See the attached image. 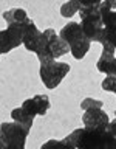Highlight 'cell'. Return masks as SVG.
Instances as JSON below:
<instances>
[{"label":"cell","mask_w":116,"mask_h":149,"mask_svg":"<svg viewBox=\"0 0 116 149\" xmlns=\"http://www.w3.org/2000/svg\"><path fill=\"white\" fill-rule=\"evenodd\" d=\"M110 121V116L104 109H90L82 115V124L88 130H107Z\"/></svg>","instance_id":"6"},{"label":"cell","mask_w":116,"mask_h":149,"mask_svg":"<svg viewBox=\"0 0 116 149\" xmlns=\"http://www.w3.org/2000/svg\"><path fill=\"white\" fill-rule=\"evenodd\" d=\"M96 68L104 74H116V50L102 48L101 56L96 62Z\"/></svg>","instance_id":"9"},{"label":"cell","mask_w":116,"mask_h":149,"mask_svg":"<svg viewBox=\"0 0 116 149\" xmlns=\"http://www.w3.org/2000/svg\"><path fill=\"white\" fill-rule=\"evenodd\" d=\"M77 2H79L81 9H82V8H95V6H99L104 0H77Z\"/></svg>","instance_id":"16"},{"label":"cell","mask_w":116,"mask_h":149,"mask_svg":"<svg viewBox=\"0 0 116 149\" xmlns=\"http://www.w3.org/2000/svg\"><path fill=\"white\" fill-rule=\"evenodd\" d=\"M3 20L6 25H28L31 19L23 8H11L3 13Z\"/></svg>","instance_id":"10"},{"label":"cell","mask_w":116,"mask_h":149,"mask_svg":"<svg viewBox=\"0 0 116 149\" xmlns=\"http://www.w3.org/2000/svg\"><path fill=\"white\" fill-rule=\"evenodd\" d=\"M70 64L67 62H57V61H51V62L39 64V76L44 86L50 90L59 87V84L65 79V76L70 73Z\"/></svg>","instance_id":"4"},{"label":"cell","mask_w":116,"mask_h":149,"mask_svg":"<svg viewBox=\"0 0 116 149\" xmlns=\"http://www.w3.org/2000/svg\"><path fill=\"white\" fill-rule=\"evenodd\" d=\"M50 98L48 95H44V93H40V95H36L32 98H28V100H25L22 102V107L25 110H28L31 115L34 116H44L46 115V112L50 110Z\"/></svg>","instance_id":"7"},{"label":"cell","mask_w":116,"mask_h":149,"mask_svg":"<svg viewBox=\"0 0 116 149\" xmlns=\"http://www.w3.org/2000/svg\"><path fill=\"white\" fill-rule=\"evenodd\" d=\"M107 132H108L111 137H115V138H116V118H115L113 121H110L108 127H107Z\"/></svg>","instance_id":"17"},{"label":"cell","mask_w":116,"mask_h":149,"mask_svg":"<svg viewBox=\"0 0 116 149\" xmlns=\"http://www.w3.org/2000/svg\"><path fill=\"white\" fill-rule=\"evenodd\" d=\"M79 17H81V26L85 36L91 42H97L101 44L102 31H104V22H102L101 16V5L95 8H82L79 11Z\"/></svg>","instance_id":"3"},{"label":"cell","mask_w":116,"mask_h":149,"mask_svg":"<svg viewBox=\"0 0 116 149\" xmlns=\"http://www.w3.org/2000/svg\"><path fill=\"white\" fill-rule=\"evenodd\" d=\"M102 3H104L105 6H108L110 9H113V11H116V0H104Z\"/></svg>","instance_id":"18"},{"label":"cell","mask_w":116,"mask_h":149,"mask_svg":"<svg viewBox=\"0 0 116 149\" xmlns=\"http://www.w3.org/2000/svg\"><path fill=\"white\" fill-rule=\"evenodd\" d=\"M101 87H102V90L116 95V74H108V76H105L104 81L101 82Z\"/></svg>","instance_id":"15"},{"label":"cell","mask_w":116,"mask_h":149,"mask_svg":"<svg viewBox=\"0 0 116 149\" xmlns=\"http://www.w3.org/2000/svg\"><path fill=\"white\" fill-rule=\"evenodd\" d=\"M42 34H44V31H40L39 28L36 26V23L31 20L28 25H25V28H23V47H25L28 51L36 53L37 48H39L40 40H42Z\"/></svg>","instance_id":"8"},{"label":"cell","mask_w":116,"mask_h":149,"mask_svg":"<svg viewBox=\"0 0 116 149\" xmlns=\"http://www.w3.org/2000/svg\"><path fill=\"white\" fill-rule=\"evenodd\" d=\"M23 28L25 25H6L0 31V53L6 54L23 45Z\"/></svg>","instance_id":"5"},{"label":"cell","mask_w":116,"mask_h":149,"mask_svg":"<svg viewBox=\"0 0 116 149\" xmlns=\"http://www.w3.org/2000/svg\"><path fill=\"white\" fill-rule=\"evenodd\" d=\"M40 149H74L71 144H68L65 140H56V138H51L48 141H45L44 144L40 146Z\"/></svg>","instance_id":"13"},{"label":"cell","mask_w":116,"mask_h":149,"mask_svg":"<svg viewBox=\"0 0 116 149\" xmlns=\"http://www.w3.org/2000/svg\"><path fill=\"white\" fill-rule=\"evenodd\" d=\"M79 11H81V5H79L77 0H68V2H65L60 6V16L67 17V19L79 14Z\"/></svg>","instance_id":"12"},{"label":"cell","mask_w":116,"mask_h":149,"mask_svg":"<svg viewBox=\"0 0 116 149\" xmlns=\"http://www.w3.org/2000/svg\"><path fill=\"white\" fill-rule=\"evenodd\" d=\"M81 109L84 112L90 110V109H104V101L95 100V98H85V100H82V102H81Z\"/></svg>","instance_id":"14"},{"label":"cell","mask_w":116,"mask_h":149,"mask_svg":"<svg viewBox=\"0 0 116 149\" xmlns=\"http://www.w3.org/2000/svg\"><path fill=\"white\" fill-rule=\"evenodd\" d=\"M11 118L16 121V123H19L22 126V127H25L28 132L31 130L32 127V124H34V118L36 116L34 115H31L28 110H25L23 107H16V109H12L11 110Z\"/></svg>","instance_id":"11"},{"label":"cell","mask_w":116,"mask_h":149,"mask_svg":"<svg viewBox=\"0 0 116 149\" xmlns=\"http://www.w3.org/2000/svg\"><path fill=\"white\" fill-rule=\"evenodd\" d=\"M68 53H70L68 44L56 33V30H53V28H46V30H44L42 40L39 44V48H37V51H36L39 64L57 61L59 58H62V56L68 54Z\"/></svg>","instance_id":"1"},{"label":"cell","mask_w":116,"mask_h":149,"mask_svg":"<svg viewBox=\"0 0 116 149\" xmlns=\"http://www.w3.org/2000/svg\"><path fill=\"white\" fill-rule=\"evenodd\" d=\"M115 118H116V110H115Z\"/></svg>","instance_id":"19"},{"label":"cell","mask_w":116,"mask_h":149,"mask_svg":"<svg viewBox=\"0 0 116 149\" xmlns=\"http://www.w3.org/2000/svg\"><path fill=\"white\" fill-rule=\"evenodd\" d=\"M59 36L68 44L70 53L74 59L81 61L90 51L91 40L85 36V33L81 26V22H68L59 31Z\"/></svg>","instance_id":"2"}]
</instances>
